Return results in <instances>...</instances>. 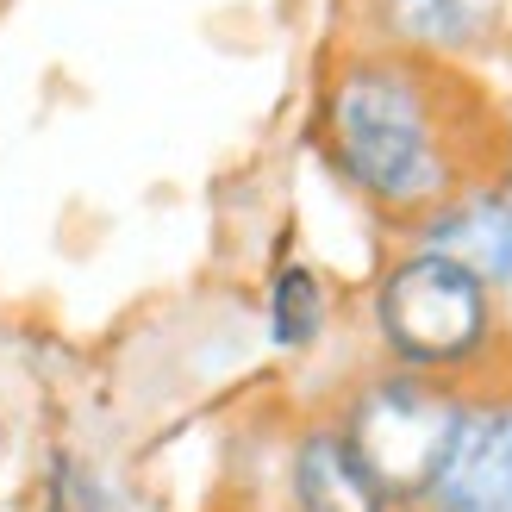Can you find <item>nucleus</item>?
<instances>
[{"instance_id":"nucleus-5","label":"nucleus","mask_w":512,"mask_h":512,"mask_svg":"<svg viewBox=\"0 0 512 512\" xmlns=\"http://www.w3.org/2000/svg\"><path fill=\"white\" fill-rule=\"evenodd\" d=\"M281 481H288V512H400L338 419H313L294 431Z\"/></svg>"},{"instance_id":"nucleus-9","label":"nucleus","mask_w":512,"mask_h":512,"mask_svg":"<svg viewBox=\"0 0 512 512\" xmlns=\"http://www.w3.org/2000/svg\"><path fill=\"white\" fill-rule=\"evenodd\" d=\"M44 512H107V488H100V475L82 463L75 450H57L44 469Z\"/></svg>"},{"instance_id":"nucleus-3","label":"nucleus","mask_w":512,"mask_h":512,"mask_svg":"<svg viewBox=\"0 0 512 512\" xmlns=\"http://www.w3.org/2000/svg\"><path fill=\"white\" fill-rule=\"evenodd\" d=\"M463 394L469 388H444V381H425V375H406V369H381L344 400V413H338L344 438L369 463V475L394 494L400 512L425 494V481L450 444Z\"/></svg>"},{"instance_id":"nucleus-4","label":"nucleus","mask_w":512,"mask_h":512,"mask_svg":"<svg viewBox=\"0 0 512 512\" xmlns=\"http://www.w3.org/2000/svg\"><path fill=\"white\" fill-rule=\"evenodd\" d=\"M406 512H512V406L494 388L463 394L438 469Z\"/></svg>"},{"instance_id":"nucleus-6","label":"nucleus","mask_w":512,"mask_h":512,"mask_svg":"<svg viewBox=\"0 0 512 512\" xmlns=\"http://www.w3.org/2000/svg\"><path fill=\"white\" fill-rule=\"evenodd\" d=\"M419 250H438L463 263L488 288H512V194L506 188H463L444 207H431L413 225Z\"/></svg>"},{"instance_id":"nucleus-8","label":"nucleus","mask_w":512,"mask_h":512,"mask_svg":"<svg viewBox=\"0 0 512 512\" xmlns=\"http://www.w3.org/2000/svg\"><path fill=\"white\" fill-rule=\"evenodd\" d=\"M263 319H269V344L275 350H313L331 331V288L319 281L313 263H275L269 288H263Z\"/></svg>"},{"instance_id":"nucleus-7","label":"nucleus","mask_w":512,"mask_h":512,"mask_svg":"<svg viewBox=\"0 0 512 512\" xmlns=\"http://www.w3.org/2000/svg\"><path fill=\"white\" fill-rule=\"evenodd\" d=\"M506 0H375V25L388 50L419 63H450L469 57L500 32Z\"/></svg>"},{"instance_id":"nucleus-2","label":"nucleus","mask_w":512,"mask_h":512,"mask_svg":"<svg viewBox=\"0 0 512 512\" xmlns=\"http://www.w3.org/2000/svg\"><path fill=\"white\" fill-rule=\"evenodd\" d=\"M369 319L375 344L388 350V369L444 381V388H481V369L500 338V306L488 281L419 244L381 269Z\"/></svg>"},{"instance_id":"nucleus-10","label":"nucleus","mask_w":512,"mask_h":512,"mask_svg":"<svg viewBox=\"0 0 512 512\" xmlns=\"http://www.w3.org/2000/svg\"><path fill=\"white\" fill-rule=\"evenodd\" d=\"M506 119H512V113H506ZM506 132H512V125H506Z\"/></svg>"},{"instance_id":"nucleus-1","label":"nucleus","mask_w":512,"mask_h":512,"mask_svg":"<svg viewBox=\"0 0 512 512\" xmlns=\"http://www.w3.org/2000/svg\"><path fill=\"white\" fill-rule=\"evenodd\" d=\"M319 138L331 169L394 219H425L450 194L475 188L463 169V100L444 63L400 50L344 57L325 82Z\"/></svg>"},{"instance_id":"nucleus-11","label":"nucleus","mask_w":512,"mask_h":512,"mask_svg":"<svg viewBox=\"0 0 512 512\" xmlns=\"http://www.w3.org/2000/svg\"><path fill=\"white\" fill-rule=\"evenodd\" d=\"M506 406H512V400H506Z\"/></svg>"}]
</instances>
